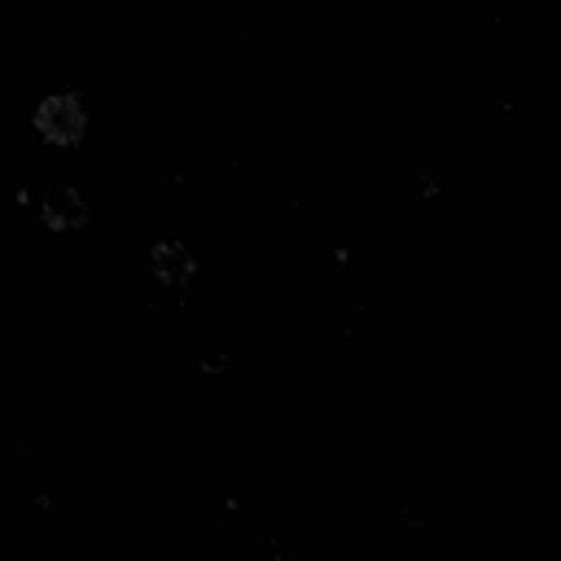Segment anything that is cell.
<instances>
[{
    "label": "cell",
    "instance_id": "6da1fadb",
    "mask_svg": "<svg viewBox=\"0 0 561 561\" xmlns=\"http://www.w3.org/2000/svg\"><path fill=\"white\" fill-rule=\"evenodd\" d=\"M35 131L48 145H75L83 136V105L75 96H44L35 105Z\"/></svg>",
    "mask_w": 561,
    "mask_h": 561
},
{
    "label": "cell",
    "instance_id": "7a4b0ae2",
    "mask_svg": "<svg viewBox=\"0 0 561 561\" xmlns=\"http://www.w3.org/2000/svg\"><path fill=\"white\" fill-rule=\"evenodd\" d=\"M39 215H44L53 228H79V224L88 219V206H83V197H79L70 184H57V188H48V193L39 197Z\"/></svg>",
    "mask_w": 561,
    "mask_h": 561
},
{
    "label": "cell",
    "instance_id": "3957f363",
    "mask_svg": "<svg viewBox=\"0 0 561 561\" xmlns=\"http://www.w3.org/2000/svg\"><path fill=\"white\" fill-rule=\"evenodd\" d=\"M188 276H193V259H188L184 245L167 241V245L153 250V280H162V285H184Z\"/></svg>",
    "mask_w": 561,
    "mask_h": 561
}]
</instances>
